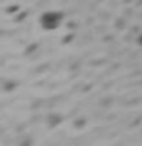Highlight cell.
I'll use <instances>...</instances> for the list:
<instances>
[{
	"instance_id": "obj_2",
	"label": "cell",
	"mask_w": 142,
	"mask_h": 146,
	"mask_svg": "<svg viewBox=\"0 0 142 146\" xmlns=\"http://www.w3.org/2000/svg\"><path fill=\"white\" fill-rule=\"evenodd\" d=\"M137 43H139V44H141V46H142V34H141V35H139V38H137Z\"/></svg>"
},
{
	"instance_id": "obj_1",
	"label": "cell",
	"mask_w": 142,
	"mask_h": 146,
	"mask_svg": "<svg viewBox=\"0 0 142 146\" xmlns=\"http://www.w3.org/2000/svg\"><path fill=\"white\" fill-rule=\"evenodd\" d=\"M63 20V15L60 12H44L40 18V23L44 29L54 31L60 26V23Z\"/></svg>"
}]
</instances>
